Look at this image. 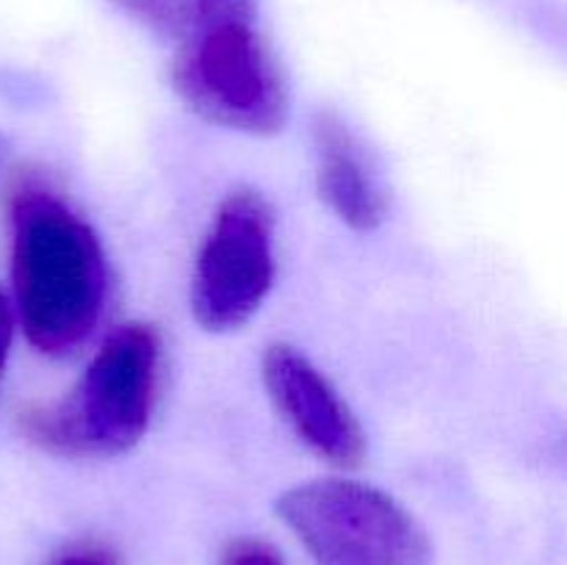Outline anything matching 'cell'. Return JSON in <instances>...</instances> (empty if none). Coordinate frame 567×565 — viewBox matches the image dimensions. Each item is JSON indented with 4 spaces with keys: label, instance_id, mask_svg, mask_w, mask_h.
Segmentation results:
<instances>
[{
    "label": "cell",
    "instance_id": "1",
    "mask_svg": "<svg viewBox=\"0 0 567 565\" xmlns=\"http://www.w3.org/2000/svg\"><path fill=\"white\" fill-rule=\"evenodd\" d=\"M11 282L33 349L61 358L92 336L105 299L103 249L92 227L39 183L11 199Z\"/></svg>",
    "mask_w": 567,
    "mask_h": 565
},
{
    "label": "cell",
    "instance_id": "2",
    "mask_svg": "<svg viewBox=\"0 0 567 565\" xmlns=\"http://www.w3.org/2000/svg\"><path fill=\"white\" fill-rule=\"evenodd\" d=\"M161 341L150 325H122L105 338L75 391L22 415V430L55 454L109 458L142 441L158 397Z\"/></svg>",
    "mask_w": 567,
    "mask_h": 565
},
{
    "label": "cell",
    "instance_id": "3",
    "mask_svg": "<svg viewBox=\"0 0 567 565\" xmlns=\"http://www.w3.org/2000/svg\"><path fill=\"white\" fill-rule=\"evenodd\" d=\"M172 83L203 120L271 136L288 122V83L258 9L208 17L177 33Z\"/></svg>",
    "mask_w": 567,
    "mask_h": 565
},
{
    "label": "cell",
    "instance_id": "4",
    "mask_svg": "<svg viewBox=\"0 0 567 565\" xmlns=\"http://www.w3.org/2000/svg\"><path fill=\"white\" fill-rule=\"evenodd\" d=\"M277 515L319 565H426L419 521L380 487L316 480L277 499Z\"/></svg>",
    "mask_w": 567,
    "mask_h": 565
},
{
    "label": "cell",
    "instance_id": "5",
    "mask_svg": "<svg viewBox=\"0 0 567 565\" xmlns=\"http://www.w3.org/2000/svg\"><path fill=\"white\" fill-rule=\"evenodd\" d=\"M275 282V210L258 192H233L199 249L192 310L210 332L247 325Z\"/></svg>",
    "mask_w": 567,
    "mask_h": 565
},
{
    "label": "cell",
    "instance_id": "6",
    "mask_svg": "<svg viewBox=\"0 0 567 565\" xmlns=\"http://www.w3.org/2000/svg\"><path fill=\"white\" fill-rule=\"evenodd\" d=\"M264 382L277 413L310 452L341 469L360 465L365 454L363 427L332 382L299 349L288 343L266 349Z\"/></svg>",
    "mask_w": 567,
    "mask_h": 565
},
{
    "label": "cell",
    "instance_id": "7",
    "mask_svg": "<svg viewBox=\"0 0 567 565\" xmlns=\"http://www.w3.org/2000/svg\"><path fill=\"white\" fill-rule=\"evenodd\" d=\"M316 186L327 208L352 230H374L385 222L388 199L380 175L352 127L332 111L313 122Z\"/></svg>",
    "mask_w": 567,
    "mask_h": 565
},
{
    "label": "cell",
    "instance_id": "8",
    "mask_svg": "<svg viewBox=\"0 0 567 565\" xmlns=\"http://www.w3.org/2000/svg\"><path fill=\"white\" fill-rule=\"evenodd\" d=\"M114 3L125 9L133 20L147 25L150 31L172 37V28H175V0H114Z\"/></svg>",
    "mask_w": 567,
    "mask_h": 565
},
{
    "label": "cell",
    "instance_id": "9",
    "mask_svg": "<svg viewBox=\"0 0 567 565\" xmlns=\"http://www.w3.org/2000/svg\"><path fill=\"white\" fill-rule=\"evenodd\" d=\"M50 565H120L114 548L97 541H78L72 546H64Z\"/></svg>",
    "mask_w": 567,
    "mask_h": 565
},
{
    "label": "cell",
    "instance_id": "10",
    "mask_svg": "<svg viewBox=\"0 0 567 565\" xmlns=\"http://www.w3.org/2000/svg\"><path fill=\"white\" fill-rule=\"evenodd\" d=\"M221 565H282L277 552L260 541H236L225 552Z\"/></svg>",
    "mask_w": 567,
    "mask_h": 565
},
{
    "label": "cell",
    "instance_id": "11",
    "mask_svg": "<svg viewBox=\"0 0 567 565\" xmlns=\"http://www.w3.org/2000/svg\"><path fill=\"white\" fill-rule=\"evenodd\" d=\"M11 338H14V308H11L9 297L0 291V382H3L6 363H9Z\"/></svg>",
    "mask_w": 567,
    "mask_h": 565
}]
</instances>
